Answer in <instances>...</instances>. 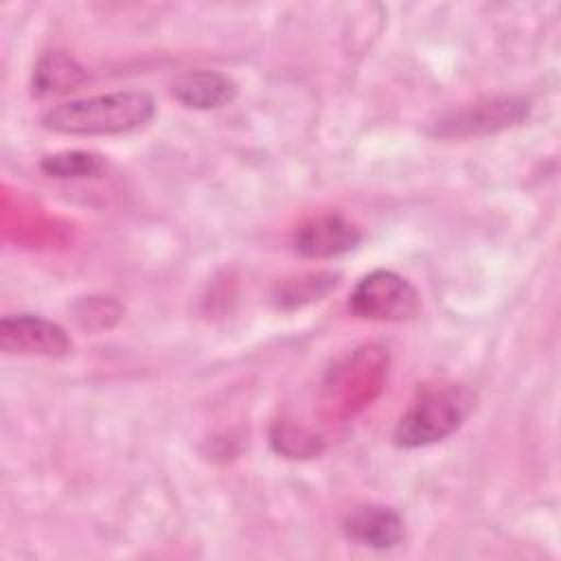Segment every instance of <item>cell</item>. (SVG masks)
Wrapping results in <instances>:
<instances>
[{"mask_svg":"<svg viewBox=\"0 0 561 561\" xmlns=\"http://www.w3.org/2000/svg\"><path fill=\"white\" fill-rule=\"evenodd\" d=\"M362 241L355 224L337 213L318 215L305 221L294 234V250L305 259H333L353 252Z\"/></svg>","mask_w":561,"mask_h":561,"instance_id":"8992f818","label":"cell"},{"mask_svg":"<svg viewBox=\"0 0 561 561\" xmlns=\"http://www.w3.org/2000/svg\"><path fill=\"white\" fill-rule=\"evenodd\" d=\"M342 530L351 541L375 548V550L394 548L397 543L403 541V535H405L401 515L379 504H366V506L353 508L344 517Z\"/></svg>","mask_w":561,"mask_h":561,"instance_id":"52a82bcc","label":"cell"},{"mask_svg":"<svg viewBox=\"0 0 561 561\" xmlns=\"http://www.w3.org/2000/svg\"><path fill=\"white\" fill-rule=\"evenodd\" d=\"M173 96L188 110H219L234 101L237 83L219 70H195L182 75L173 83Z\"/></svg>","mask_w":561,"mask_h":561,"instance_id":"ba28073f","label":"cell"},{"mask_svg":"<svg viewBox=\"0 0 561 561\" xmlns=\"http://www.w3.org/2000/svg\"><path fill=\"white\" fill-rule=\"evenodd\" d=\"M530 103L522 96H493L451 110L434 123L432 134L443 138H469L515 127L528 118Z\"/></svg>","mask_w":561,"mask_h":561,"instance_id":"277c9868","label":"cell"},{"mask_svg":"<svg viewBox=\"0 0 561 561\" xmlns=\"http://www.w3.org/2000/svg\"><path fill=\"white\" fill-rule=\"evenodd\" d=\"M473 410V392L454 381H436L419 388L410 408L394 425L397 447L416 449L454 434Z\"/></svg>","mask_w":561,"mask_h":561,"instance_id":"7a4b0ae2","label":"cell"},{"mask_svg":"<svg viewBox=\"0 0 561 561\" xmlns=\"http://www.w3.org/2000/svg\"><path fill=\"white\" fill-rule=\"evenodd\" d=\"M85 81H88L85 68L75 57L55 50V53H46L33 68L31 88L35 96H50V94L75 90Z\"/></svg>","mask_w":561,"mask_h":561,"instance_id":"9c48e42d","label":"cell"},{"mask_svg":"<svg viewBox=\"0 0 561 561\" xmlns=\"http://www.w3.org/2000/svg\"><path fill=\"white\" fill-rule=\"evenodd\" d=\"M39 169L44 175L57 180H85L101 178L107 171V160L96 151L66 149L46 156L39 162Z\"/></svg>","mask_w":561,"mask_h":561,"instance_id":"30bf717a","label":"cell"},{"mask_svg":"<svg viewBox=\"0 0 561 561\" xmlns=\"http://www.w3.org/2000/svg\"><path fill=\"white\" fill-rule=\"evenodd\" d=\"M0 348L7 355L64 357L72 342L64 327L35 313H11L0 320Z\"/></svg>","mask_w":561,"mask_h":561,"instance_id":"5b68a950","label":"cell"},{"mask_svg":"<svg viewBox=\"0 0 561 561\" xmlns=\"http://www.w3.org/2000/svg\"><path fill=\"white\" fill-rule=\"evenodd\" d=\"M348 309L373 322H403L421 311V294L416 287L392 270H373L362 276L351 296Z\"/></svg>","mask_w":561,"mask_h":561,"instance_id":"3957f363","label":"cell"},{"mask_svg":"<svg viewBox=\"0 0 561 561\" xmlns=\"http://www.w3.org/2000/svg\"><path fill=\"white\" fill-rule=\"evenodd\" d=\"M153 114L156 101L149 92L114 90L50 107L42 127L66 136H116L147 125Z\"/></svg>","mask_w":561,"mask_h":561,"instance_id":"6da1fadb","label":"cell"},{"mask_svg":"<svg viewBox=\"0 0 561 561\" xmlns=\"http://www.w3.org/2000/svg\"><path fill=\"white\" fill-rule=\"evenodd\" d=\"M337 285V274L331 272H318V274H307L300 276L296 280H289L283 291H280V305H302V302H311L313 298L318 300L320 296H324L331 287Z\"/></svg>","mask_w":561,"mask_h":561,"instance_id":"8fae6325","label":"cell"}]
</instances>
